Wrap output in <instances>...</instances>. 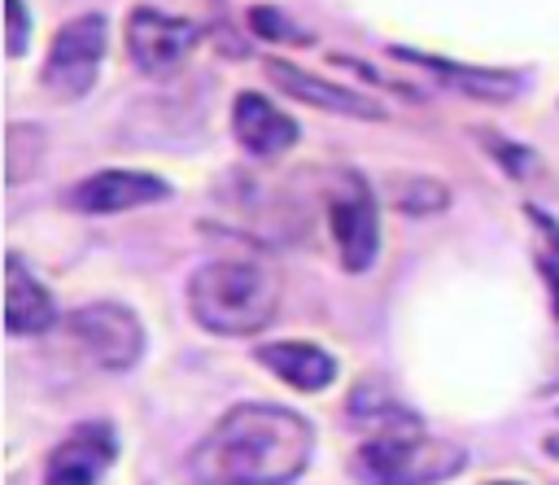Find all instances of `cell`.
<instances>
[{
    "label": "cell",
    "mask_w": 559,
    "mask_h": 485,
    "mask_svg": "<svg viewBox=\"0 0 559 485\" xmlns=\"http://www.w3.org/2000/svg\"><path fill=\"white\" fill-rule=\"evenodd\" d=\"M314 424L280 402H236L183 459L192 485H293L314 463Z\"/></svg>",
    "instance_id": "6da1fadb"
},
{
    "label": "cell",
    "mask_w": 559,
    "mask_h": 485,
    "mask_svg": "<svg viewBox=\"0 0 559 485\" xmlns=\"http://www.w3.org/2000/svg\"><path fill=\"white\" fill-rule=\"evenodd\" d=\"M280 310V280L253 258H214L188 275V315L214 336H253Z\"/></svg>",
    "instance_id": "7a4b0ae2"
},
{
    "label": "cell",
    "mask_w": 559,
    "mask_h": 485,
    "mask_svg": "<svg viewBox=\"0 0 559 485\" xmlns=\"http://www.w3.org/2000/svg\"><path fill=\"white\" fill-rule=\"evenodd\" d=\"M349 476L358 485H445L467 468V450L432 437L419 415L371 428L349 454Z\"/></svg>",
    "instance_id": "3957f363"
},
{
    "label": "cell",
    "mask_w": 559,
    "mask_h": 485,
    "mask_svg": "<svg viewBox=\"0 0 559 485\" xmlns=\"http://www.w3.org/2000/svg\"><path fill=\"white\" fill-rule=\"evenodd\" d=\"M323 214H328V232L341 253V267L354 275L371 271L380 253V201L371 184L358 170L332 175L323 188Z\"/></svg>",
    "instance_id": "277c9868"
},
{
    "label": "cell",
    "mask_w": 559,
    "mask_h": 485,
    "mask_svg": "<svg viewBox=\"0 0 559 485\" xmlns=\"http://www.w3.org/2000/svg\"><path fill=\"white\" fill-rule=\"evenodd\" d=\"M105 44H109V22L105 13L87 9L79 17H70L66 26H57L48 57L39 66V87L52 100H79L96 87L100 61H105Z\"/></svg>",
    "instance_id": "5b68a950"
},
{
    "label": "cell",
    "mask_w": 559,
    "mask_h": 485,
    "mask_svg": "<svg viewBox=\"0 0 559 485\" xmlns=\"http://www.w3.org/2000/svg\"><path fill=\"white\" fill-rule=\"evenodd\" d=\"M66 328L83 345V354L105 371H131L148 350L140 315L122 301H87V306L70 310Z\"/></svg>",
    "instance_id": "8992f818"
},
{
    "label": "cell",
    "mask_w": 559,
    "mask_h": 485,
    "mask_svg": "<svg viewBox=\"0 0 559 485\" xmlns=\"http://www.w3.org/2000/svg\"><path fill=\"white\" fill-rule=\"evenodd\" d=\"M197 44H201V26L192 17H175L153 4H140L127 13V52L153 79L175 74L197 52Z\"/></svg>",
    "instance_id": "52a82bcc"
},
{
    "label": "cell",
    "mask_w": 559,
    "mask_h": 485,
    "mask_svg": "<svg viewBox=\"0 0 559 485\" xmlns=\"http://www.w3.org/2000/svg\"><path fill=\"white\" fill-rule=\"evenodd\" d=\"M114 463H118V428L109 419H83L44 454L39 485H100V476Z\"/></svg>",
    "instance_id": "ba28073f"
},
{
    "label": "cell",
    "mask_w": 559,
    "mask_h": 485,
    "mask_svg": "<svg viewBox=\"0 0 559 485\" xmlns=\"http://www.w3.org/2000/svg\"><path fill=\"white\" fill-rule=\"evenodd\" d=\"M175 188L153 175V170H127V166H109L96 175H83L70 192L66 205L79 214H122V210H140L153 201H166Z\"/></svg>",
    "instance_id": "9c48e42d"
},
{
    "label": "cell",
    "mask_w": 559,
    "mask_h": 485,
    "mask_svg": "<svg viewBox=\"0 0 559 485\" xmlns=\"http://www.w3.org/2000/svg\"><path fill=\"white\" fill-rule=\"evenodd\" d=\"M266 74L275 79V87H280L284 96H293V100H301V105H314L319 114L362 118V122L389 118V109H384L376 96H367V92H358V87H345V83H336V79L310 74V70H301V66H293V61L271 57V61H266Z\"/></svg>",
    "instance_id": "30bf717a"
},
{
    "label": "cell",
    "mask_w": 559,
    "mask_h": 485,
    "mask_svg": "<svg viewBox=\"0 0 559 485\" xmlns=\"http://www.w3.org/2000/svg\"><path fill=\"white\" fill-rule=\"evenodd\" d=\"M231 135H236V144H240L249 157L271 162V157H280V153H288L301 131H297V122H293L280 105H271L262 92H240V96L231 100Z\"/></svg>",
    "instance_id": "8fae6325"
},
{
    "label": "cell",
    "mask_w": 559,
    "mask_h": 485,
    "mask_svg": "<svg viewBox=\"0 0 559 485\" xmlns=\"http://www.w3.org/2000/svg\"><path fill=\"white\" fill-rule=\"evenodd\" d=\"M253 358H258V367H266L275 380H284L288 389H301V393H323V389H332L336 385V358H332V350H323V345H314V341H297V336H288V341H266V345H258L253 350Z\"/></svg>",
    "instance_id": "7c38bea8"
},
{
    "label": "cell",
    "mask_w": 559,
    "mask_h": 485,
    "mask_svg": "<svg viewBox=\"0 0 559 485\" xmlns=\"http://www.w3.org/2000/svg\"><path fill=\"white\" fill-rule=\"evenodd\" d=\"M57 323V306L52 293L44 288V280L26 267V258L17 249L4 253V328L13 336H39Z\"/></svg>",
    "instance_id": "4fadbf2b"
},
{
    "label": "cell",
    "mask_w": 559,
    "mask_h": 485,
    "mask_svg": "<svg viewBox=\"0 0 559 485\" xmlns=\"http://www.w3.org/2000/svg\"><path fill=\"white\" fill-rule=\"evenodd\" d=\"M397 61H411L428 74H441L450 87L476 96V100H511L520 92V74L511 70H485V66H463V61H445V57H428V52H415V48H389Z\"/></svg>",
    "instance_id": "5bb4252c"
},
{
    "label": "cell",
    "mask_w": 559,
    "mask_h": 485,
    "mask_svg": "<svg viewBox=\"0 0 559 485\" xmlns=\"http://www.w3.org/2000/svg\"><path fill=\"white\" fill-rule=\"evenodd\" d=\"M345 411H349V419H354L362 433H371V428H384V424H397V419H411V415H415L402 398H393V393H389V385H384V380H358V385H354V393H349V402H345Z\"/></svg>",
    "instance_id": "9a60e30c"
},
{
    "label": "cell",
    "mask_w": 559,
    "mask_h": 485,
    "mask_svg": "<svg viewBox=\"0 0 559 485\" xmlns=\"http://www.w3.org/2000/svg\"><path fill=\"white\" fill-rule=\"evenodd\" d=\"M524 218L533 227V262L550 288V310L559 319V218H550L542 205H524Z\"/></svg>",
    "instance_id": "2e32d148"
},
{
    "label": "cell",
    "mask_w": 559,
    "mask_h": 485,
    "mask_svg": "<svg viewBox=\"0 0 559 485\" xmlns=\"http://www.w3.org/2000/svg\"><path fill=\"white\" fill-rule=\"evenodd\" d=\"M389 205L411 214V218H428V214H441L450 205V192L432 175H397L389 184Z\"/></svg>",
    "instance_id": "e0dca14e"
},
{
    "label": "cell",
    "mask_w": 559,
    "mask_h": 485,
    "mask_svg": "<svg viewBox=\"0 0 559 485\" xmlns=\"http://www.w3.org/2000/svg\"><path fill=\"white\" fill-rule=\"evenodd\" d=\"M4 140H9V149H4V179L17 188V184H26V175H35L39 162H44V131H39L35 122H9Z\"/></svg>",
    "instance_id": "ac0fdd59"
},
{
    "label": "cell",
    "mask_w": 559,
    "mask_h": 485,
    "mask_svg": "<svg viewBox=\"0 0 559 485\" xmlns=\"http://www.w3.org/2000/svg\"><path fill=\"white\" fill-rule=\"evenodd\" d=\"M249 26H253L262 39H284V44H306V39H310L293 17H284V13L271 9V4H253V9H249Z\"/></svg>",
    "instance_id": "d6986e66"
},
{
    "label": "cell",
    "mask_w": 559,
    "mask_h": 485,
    "mask_svg": "<svg viewBox=\"0 0 559 485\" xmlns=\"http://www.w3.org/2000/svg\"><path fill=\"white\" fill-rule=\"evenodd\" d=\"M485 140V153H493L511 175H528V170H537V157H533V149L528 144H507L502 135H480Z\"/></svg>",
    "instance_id": "ffe728a7"
},
{
    "label": "cell",
    "mask_w": 559,
    "mask_h": 485,
    "mask_svg": "<svg viewBox=\"0 0 559 485\" xmlns=\"http://www.w3.org/2000/svg\"><path fill=\"white\" fill-rule=\"evenodd\" d=\"M26 44H31V9H26V0H9V9H4V48H9V57H22Z\"/></svg>",
    "instance_id": "44dd1931"
},
{
    "label": "cell",
    "mask_w": 559,
    "mask_h": 485,
    "mask_svg": "<svg viewBox=\"0 0 559 485\" xmlns=\"http://www.w3.org/2000/svg\"><path fill=\"white\" fill-rule=\"evenodd\" d=\"M546 454H559V433H555V437H546Z\"/></svg>",
    "instance_id": "7402d4cb"
},
{
    "label": "cell",
    "mask_w": 559,
    "mask_h": 485,
    "mask_svg": "<svg viewBox=\"0 0 559 485\" xmlns=\"http://www.w3.org/2000/svg\"><path fill=\"white\" fill-rule=\"evenodd\" d=\"M489 485H524V481H489Z\"/></svg>",
    "instance_id": "603a6c76"
}]
</instances>
